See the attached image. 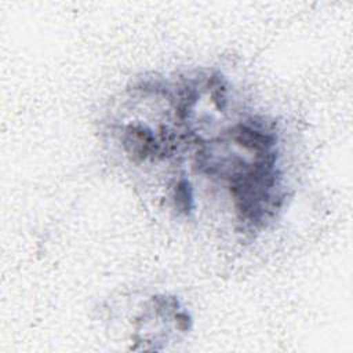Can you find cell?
<instances>
[{"label": "cell", "instance_id": "obj_1", "mask_svg": "<svg viewBox=\"0 0 353 353\" xmlns=\"http://www.w3.org/2000/svg\"><path fill=\"white\" fill-rule=\"evenodd\" d=\"M125 146L134 156L145 159L152 153H156L159 146L156 145L152 131L142 125H130L125 132Z\"/></svg>", "mask_w": 353, "mask_h": 353}, {"label": "cell", "instance_id": "obj_2", "mask_svg": "<svg viewBox=\"0 0 353 353\" xmlns=\"http://www.w3.org/2000/svg\"><path fill=\"white\" fill-rule=\"evenodd\" d=\"M174 201L181 212L189 215L193 210V190L190 182L181 179L174 190Z\"/></svg>", "mask_w": 353, "mask_h": 353}]
</instances>
